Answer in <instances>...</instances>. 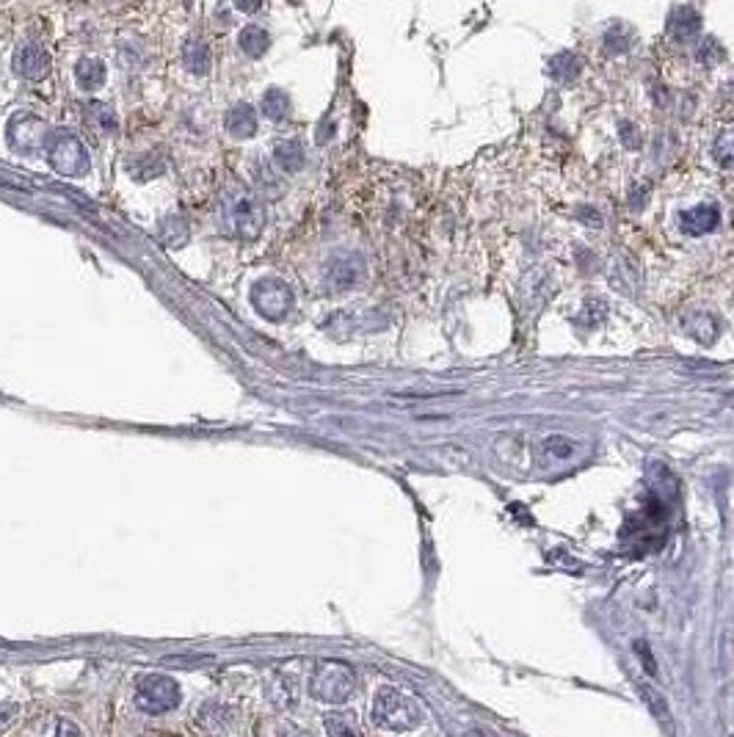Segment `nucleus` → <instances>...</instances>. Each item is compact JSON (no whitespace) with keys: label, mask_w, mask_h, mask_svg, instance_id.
<instances>
[{"label":"nucleus","mask_w":734,"mask_h":737,"mask_svg":"<svg viewBox=\"0 0 734 737\" xmlns=\"http://www.w3.org/2000/svg\"><path fill=\"white\" fill-rule=\"evenodd\" d=\"M370 718L384 732L406 735V732H414L417 726H423L425 713L420 702L412 696L395 691V688H381L370 704Z\"/></svg>","instance_id":"obj_1"},{"label":"nucleus","mask_w":734,"mask_h":737,"mask_svg":"<svg viewBox=\"0 0 734 737\" xmlns=\"http://www.w3.org/2000/svg\"><path fill=\"white\" fill-rule=\"evenodd\" d=\"M356 677L351 666H345L340 660H323L315 666L310 677L307 691L315 702L321 704H345L354 696Z\"/></svg>","instance_id":"obj_2"},{"label":"nucleus","mask_w":734,"mask_h":737,"mask_svg":"<svg viewBox=\"0 0 734 737\" xmlns=\"http://www.w3.org/2000/svg\"><path fill=\"white\" fill-rule=\"evenodd\" d=\"M180 699H183L180 685L166 674H147L136 685V707L147 715L172 713Z\"/></svg>","instance_id":"obj_3"},{"label":"nucleus","mask_w":734,"mask_h":737,"mask_svg":"<svg viewBox=\"0 0 734 737\" xmlns=\"http://www.w3.org/2000/svg\"><path fill=\"white\" fill-rule=\"evenodd\" d=\"M50 163L58 174H81L83 169H89V152L81 144V139L75 136H56L50 141Z\"/></svg>","instance_id":"obj_4"},{"label":"nucleus","mask_w":734,"mask_h":737,"mask_svg":"<svg viewBox=\"0 0 734 737\" xmlns=\"http://www.w3.org/2000/svg\"><path fill=\"white\" fill-rule=\"evenodd\" d=\"M252 301L257 310L263 312L265 318H282L290 312L293 307V293L287 288L285 282H279V279H265L260 282L252 293Z\"/></svg>","instance_id":"obj_5"},{"label":"nucleus","mask_w":734,"mask_h":737,"mask_svg":"<svg viewBox=\"0 0 734 737\" xmlns=\"http://www.w3.org/2000/svg\"><path fill=\"white\" fill-rule=\"evenodd\" d=\"M227 216H230V221L238 227L241 235H257L260 224H263V210L257 208V202L246 194L232 196L227 202Z\"/></svg>","instance_id":"obj_6"},{"label":"nucleus","mask_w":734,"mask_h":737,"mask_svg":"<svg viewBox=\"0 0 734 737\" xmlns=\"http://www.w3.org/2000/svg\"><path fill=\"white\" fill-rule=\"evenodd\" d=\"M721 221V210L715 205H696V208L679 213V227L688 235H707L718 227Z\"/></svg>","instance_id":"obj_7"},{"label":"nucleus","mask_w":734,"mask_h":737,"mask_svg":"<svg viewBox=\"0 0 734 737\" xmlns=\"http://www.w3.org/2000/svg\"><path fill=\"white\" fill-rule=\"evenodd\" d=\"M14 67L23 78H31V81H39L45 78L47 70H50V58L39 45H23L14 56Z\"/></svg>","instance_id":"obj_8"},{"label":"nucleus","mask_w":734,"mask_h":737,"mask_svg":"<svg viewBox=\"0 0 734 737\" xmlns=\"http://www.w3.org/2000/svg\"><path fill=\"white\" fill-rule=\"evenodd\" d=\"M265 688H268L265 693H268L271 704H276L279 710H290V707L299 704V682H296V677H290V674H276Z\"/></svg>","instance_id":"obj_9"},{"label":"nucleus","mask_w":734,"mask_h":737,"mask_svg":"<svg viewBox=\"0 0 734 737\" xmlns=\"http://www.w3.org/2000/svg\"><path fill=\"white\" fill-rule=\"evenodd\" d=\"M323 726H326V735L329 737H362L359 718H356V713H351V710H334V713H326Z\"/></svg>","instance_id":"obj_10"},{"label":"nucleus","mask_w":734,"mask_h":737,"mask_svg":"<svg viewBox=\"0 0 734 737\" xmlns=\"http://www.w3.org/2000/svg\"><path fill=\"white\" fill-rule=\"evenodd\" d=\"M227 130L232 136H241V139H249L254 130H257V116L249 105H238L232 108L230 116H227Z\"/></svg>","instance_id":"obj_11"},{"label":"nucleus","mask_w":734,"mask_h":737,"mask_svg":"<svg viewBox=\"0 0 734 737\" xmlns=\"http://www.w3.org/2000/svg\"><path fill=\"white\" fill-rule=\"evenodd\" d=\"M238 45H241V50H246L249 56H263L265 47H268V34H265L260 25H249V28H243L241 36H238Z\"/></svg>","instance_id":"obj_12"},{"label":"nucleus","mask_w":734,"mask_h":737,"mask_svg":"<svg viewBox=\"0 0 734 737\" xmlns=\"http://www.w3.org/2000/svg\"><path fill=\"white\" fill-rule=\"evenodd\" d=\"M668 28H671V34L679 36V39H688L690 34L699 31V14L690 12V9H677L674 17H671V23H668Z\"/></svg>","instance_id":"obj_13"},{"label":"nucleus","mask_w":734,"mask_h":737,"mask_svg":"<svg viewBox=\"0 0 734 737\" xmlns=\"http://www.w3.org/2000/svg\"><path fill=\"white\" fill-rule=\"evenodd\" d=\"M544 453L555 461H572L577 456V442L569 437H547L544 439Z\"/></svg>","instance_id":"obj_14"},{"label":"nucleus","mask_w":734,"mask_h":737,"mask_svg":"<svg viewBox=\"0 0 734 737\" xmlns=\"http://www.w3.org/2000/svg\"><path fill=\"white\" fill-rule=\"evenodd\" d=\"M183 61L191 72H207V67H210V53H207V47L202 42H188L183 50Z\"/></svg>","instance_id":"obj_15"},{"label":"nucleus","mask_w":734,"mask_h":737,"mask_svg":"<svg viewBox=\"0 0 734 737\" xmlns=\"http://www.w3.org/2000/svg\"><path fill=\"white\" fill-rule=\"evenodd\" d=\"M39 737H81V729L72 721H67V718H61V715H53V718L45 721Z\"/></svg>","instance_id":"obj_16"},{"label":"nucleus","mask_w":734,"mask_h":737,"mask_svg":"<svg viewBox=\"0 0 734 737\" xmlns=\"http://www.w3.org/2000/svg\"><path fill=\"white\" fill-rule=\"evenodd\" d=\"M78 81L86 89H97L105 81V67L100 61H83L81 67H78Z\"/></svg>","instance_id":"obj_17"},{"label":"nucleus","mask_w":734,"mask_h":737,"mask_svg":"<svg viewBox=\"0 0 734 737\" xmlns=\"http://www.w3.org/2000/svg\"><path fill=\"white\" fill-rule=\"evenodd\" d=\"M276 161L285 166V172H296L301 163H304V155H301V147L296 141H287V144H279L276 150Z\"/></svg>","instance_id":"obj_18"},{"label":"nucleus","mask_w":734,"mask_h":737,"mask_svg":"<svg viewBox=\"0 0 734 737\" xmlns=\"http://www.w3.org/2000/svg\"><path fill=\"white\" fill-rule=\"evenodd\" d=\"M715 161L726 169H734V130L723 133L721 139L715 141Z\"/></svg>","instance_id":"obj_19"},{"label":"nucleus","mask_w":734,"mask_h":737,"mask_svg":"<svg viewBox=\"0 0 734 737\" xmlns=\"http://www.w3.org/2000/svg\"><path fill=\"white\" fill-rule=\"evenodd\" d=\"M263 111L268 116H282L287 111V97L285 92H279V89H271V92L263 97Z\"/></svg>","instance_id":"obj_20"},{"label":"nucleus","mask_w":734,"mask_h":737,"mask_svg":"<svg viewBox=\"0 0 734 737\" xmlns=\"http://www.w3.org/2000/svg\"><path fill=\"white\" fill-rule=\"evenodd\" d=\"M94 116L100 119V130H103V133H114L116 116L111 114V108H108V105H94Z\"/></svg>","instance_id":"obj_21"},{"label":"nucleus","mask_w":734,"mask_h":737,"mask_svg":"<svg viewBox=\"0 0 734 737\" xmlns=\"http://www.w3.org/2000/svg\"><path fill=\"white\" fill-rule=\"evenodd\" d=\"M699 58H701V61H704V64H710V58H712V61H718V58H723L721 45H718V42H712V39H707V42L701 45Z\"/></svg>","instance_id":"obj_22"},{"label":"nucleus","mask_w":734,"mask_h":737,"mask_svg":"<svg viewBox=\"0 0 734 737\" xmlns=\"http://www.w3.org/2000/svg\"><path fill=\"white\" fill-rule=\"evenodd\" d=\"M276 737H310V732H304V729H296V726H279V735Z\"/></svg>","instance_id":"obj_23"}]
</instances>
